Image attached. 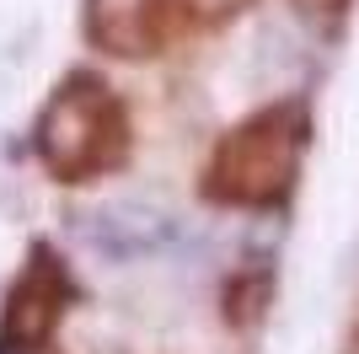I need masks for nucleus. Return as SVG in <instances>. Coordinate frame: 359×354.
<instances>
[{
  "label": "nucleus",
  "mask_w": 359,
  "mask_h": 354,
  "mask_svg": "<svg viewBox=\"0 0 359 354\" xmlns=\"http://www.w3.org/2000/svg\"><path fill=\"white\" fill-rule=\"evenodd\" d=\"M129 156V107L107 81L70 75L38 113V162L60 183H97Z\"/></svg>",
  "instance_id": "1"
},
{
  "label": "nucleus",
  "mask_w": 359,
  "mask_h": 354,
  "mask_svg": "<svg viewBox=\"0 0 359 354\" xmlns=\"http://www.w3.org/2000/svg\"><path fill=\"white\" fill-rule=\"evenodd\" d=\"M300 150H306V113L295 103L269 107L215 145L210 166H204V193L215 204L269 209L295 188Z\"/></svg>",
  "instance_id": "2"
},
{
  "label": "nucleus",
  "mask_w": 359,
  "mask_h": 354,
  "mask_svg": "<svg viewBox=\"0 0 359 354\" xmlns=\"http://www.w3.org/2000/svg\"><path fill=\"white\" fill-rule=\"evenodd\" d=\"M65 301H70V280H65L60 258L38 252L27 263V274L11 284V301H6V317H0V354H38L54 339Z\"/></svg>",
  "instance_id": "3"
},
{
  "label": "nucleus",
  "mask_w": 359,
  "mask_h": 354,
  "mask_svg": "<svg viewBox=\"0 0 359 354\" xmlns=\"http://www.w3.org/2000/svg\"><path fill=\"white\" fill-rule=\"evenodd\" d=\"M188 0H86V32L102 54L150 59L182 27Z\"/></svg>",
  "instance_id": "4"
}]
</instances>
